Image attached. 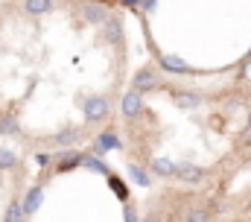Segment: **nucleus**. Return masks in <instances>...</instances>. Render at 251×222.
<instances>
[{
    "mask_svg": "<svg viewBox=\"0 0 251 222\" xmlns=\"http://www.w3.org/2000/svg\"><path fill=\"white\" fill-rule=\"evenodd\" d=\"M134 79L126 15L108 0L0 6V143L53 158L114 132Z\"/></svg>",
    "mask_w": 251,
    "mask_h": 222,
    "instance_id": "f257e3e1",
    "label": "nucleus"
},
{
    "mask_svg": "<svg viewBox=\"0 0 251 222\" xmlns=\"http://www.w3.org/2000/svg\"><path fill=\"white\" fill-rule=\"evenodd\" d=\"M128 175L155 199L213 202L251 158V82L240 73H134L114 123Z\"/></svg>",
    "mask_w": 251,
    "mask_h": 222,
    "instance_id": "f03ea898",
    "label": "nucleus"
},
{
    "mask_svg": "<svg viewBox=\"0 0 251 222\" xmlns=\"http://www.w3.org/2000/svg\"><path fill=\"white\" fill-rule=\"evenodd\" d=\"M207 222H251V208H237V211H228V214H216Z\"/></svg>",
    "mask_w": 251,
    "mask_h": 222,
    "instance_id": "7ed1b4c3",
    "label": "nucleus"
}]
</instances>
